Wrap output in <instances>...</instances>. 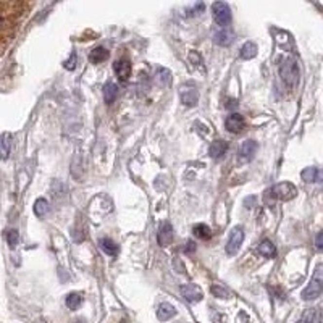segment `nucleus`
Segmentation results:
<instances>
[{
  "mask_svg": "<svg viewBox=\"0 0 323 323\" xmlns=\"http://www.w3.org/2000/svg\"><path fill=\"white\" fill-rule=\"evenodd\" d=\"M297 196V188L294 184L287 183H278L275 186H271L270 189L265 191L264 199L267 205H273L276 200H291Z\"/></svg>",
  "mask_w": 323,
  "mask_h": 323,
  "instance_id": "1",
  "label": "nucleus"
},
{
  "mask_svg": "<svg viewBox=\"0 0 323 323\" xmlns=\"http://www.w3.org/2000/svg\"><path fill=\"white\" fill-rule=\"evenodd\" d=\"M280 76L289 88H296L301 79L299 63L294 57H286L280 62Z\"/></svg>",
  "mask_w": 323,
  "mask_h": 323,
  "instance_id": "2",
  "label": "nucleus"
},
{
  "mask_svg": "<svg viewBox=\"0 0 323 323\" xmlns=\"http://www.w3.org/2000/svg\"><path fill=\"white\" fill-rule=\"evenodd\" d=\"M322 291H323V271H322V265H319L315 269V273L312 276L310 283L307 285V287L304 291H302V299L304 301H314V299H319L322 296Z\"/></svg>",
  "mask_w": 323,
  "mask_h": 323,
  "instance_id": "3",
  "label": "nucleus"
},
{
  "mask_svg": "<svg viewBox=\"0 0 323 323\" xmlns=\"http://www.w3.org/2000/svg\"><path fill=\"white\" fill-rule=\"evenodd\" d=\"M212 15L215 23L221 28H228L231 24V8L226 2H215L212 5Z\"/></svg>",
  "mask_w": 323,
  "mask_h": 323,
  "instance_id": "4",
  "label": "nucleus"
},
{
  "mask_svg": "<svg viewBox=\"0 0 323 323\" xmlns=\"http://www.w3.org/2000/svg\"><path fill=\"white\" fill-rule=\"evenodd\" d=\"M242 241H244V230H242V226H234L230 233L228 242H226V254H230V255L238 254Z\"/></svg>",
  "mask_w": 323,
  "mask_h": 323,
  "instance_id": "5",
  "label": "nucleus"
},
{
  "mask_svg": "<svg viewBox=\"0 0 323 323\" xmlns=\"http://www.w3.org/2000/svg\"><path fill=\"white\" fill-rule=\"evenodd\" d=\"M179 99L186 107H194L199 102V92L193 84H184L179 89Z\"/></svg>",
  "mask_w": 323,
  "mask_h": 323,
  "instance_id": "6",
  "label": "nucleus"
},
{
  "mask_svg": "<svg viewBox=\"0 0 323 323\" xmlns=\"http://www.w3.org/2000/svg\"><path fill=\"white\" fill-rule=\"evenodd\" d=\"M257 149H259V145H257L255 141H244V143L241 144V147L238 150V160L239 163H247V162H251L252 159L255 157L257 154Z\"/></svg>",
  "mask_w": 323,
  "mask_h": 323,
  "instance_id": "7",
  "label": "nucleus"
},
{
  "mask_svg": "<svg viewBox=\"0 0 323 323\" xmlns=\"http://www.w3.org/2000/svg\"><path fill=\"white\" fill-rule=\"evenodd\" d=\"M225 128L228 129L230 133L238 134V133H241V131L246 128V120L239 113H231L230 117L226 118V121H225Z\"/></svg>",
  "mask_w": 323,
  "mask_h": 323,
  "instance_id": "8",
  "label": "nucleus"
},
{
  "mask_svg": "<svg viewBox=\"0 0 323 323\" xmlns=\"http://www.w3.org/2000/svg\"><path fill=\"white\" fill-rule=\"evenodd\" d=\"M179 291H181V294H183V297L188 302H199L202 297H204L200 287L197 285H191V283H188V285H183Z\"/></svg>",
  "mask_w": 323,
  "mask_h": 323,
  "instance_id": "9",
  "label": "nucleus"
},
{
  "mask_svg": "<svg viewBox=\"0 0 323 323\" xmlns=\"http://www.w3.org/2000/svg\"><path fill=\"white\" fill-rule=\"evenodd\" d=\"M173 238H175V234H173V226H171V225L168 223V221L162 223L160 230H159V233H157V241H159V244H160L162 247L170 246L171 242H173Z\"/></svg>",
  "mask_w": 323,
  "mask_h": 323,
  "instance_id": "10",
  "label": "nucleus"
},
{
  "mask_svg": "<svg viewBox=\"0 0 323 323\" xmlns=\"http://www.w3.org/2000/svg\"><path fill=\"white\" fill-rule=\"evenodd\" d=\"M226 152H228V143H226V141H223V139H216V141H214V143L210 144L209 154H210V157H212V159L218 160V159L223 157V155H225Z\"/></svg>",
  "mask_w": 323,
  "mask_h": 323,
  "instance_id": "11",
  "label": "nucleus"
},
{
  "mask_svg": "<svg viewBox=\"0 0 323 323\" xmlns=\"http://www.w3.org/2000/svg\"><path fill=\"white\" fill-rule=\"evenodd\" d=\"M115 73L120 78V81H128V78L131 76V62L126 58H121L118 62H115Z\"/></svg>",
  "mask_w": 323,
  "mask_h": 323,
  "instance_id": "12",
  "label": "nucleus"
},
{
  "mask_svg": "<svg viewBox=\"0 0 323 323\" xmlns=\"http://www.w3.org/2000/svg\"><path fill=\"white\" fill-rule=\"evenodd\" d=\"M233 37H234V34H233L231 29L221 28L214 34V42L221 45V47H226V45H230L231 42H233Z\"/></svg>",
  "mask_w": 323,
  "mask_h": 323,
  "instance_id": "13",
  "label": "nucleus"
},
{
  "mask_svg": "<svg viewBox=\"0 0 323 323\" xmlns=\"http://www.w3.org/2000/svg\"><path fill=\"white\" fill-rule=\"evenodd\" d=\"M297 323H322V312L319 307L305 309Z\"/></svg>",
  "mask_w": 323,
  "mask_h": 323,
  "instance_id": "14",
  "label": "nucleus"
},
{
  "mask_svg": "<svg viewBox=\"0 0 323 323\" xmlns=\"http://www.w3.org/2000/svg\"><path fill=\"white\" fill-rule=\"evenodd\" d=\"M257 252L262 255V257H267V259H273L276 255V247L275 244L271 242L270 239H264L257 247Z\"/></svg>",
  "mask_w": 323,
  "mask_h": 323,
  "instance_id": "15",
  "label": "nucleus"
},
{
  "mask_svg": "<svg viewBox=\"0 0 323 323\" xmlns=\"http://www.w3.org/2000/svg\"><path fill=\"white\" fill-rule=\"evenodd\" d=\"M175 315H176V309L171 304H168V302H162V304L159 305V310H157L159 320L166 322V320L173 319Z\"/></svg>",
  "mask_w": 323,
  "mask_h": 323,
  "instance_id": "16",
  "label": "nucleus"
},
{
  "mask_svg": "<svg viewBox=\"0 0 323 323\" xmlns=\"http://www.w3.org/2000/svg\"><path fill=\"white\" fill-rule=\"evenodd\" d=\"M10 150H12V134L3 133L0 136V159L7 160L10 155Z\"/></svg>",
  "mask_w": 323,
  "mask_h": 323,
  "instance_id": "17",
  "label": "nucleus"
},
{
  "mask_svg": "<svg viewBox=\"0 0 323 323\" xmlns=\"http://www.w3.org/2000/svg\"><path fill=\"white\" fill-rule=\"evenodd\" d=\"M154 78H155V83H157L159 86H162V88H166V86L171 84V73L166 68L159 67L157 70H155Z\"/></svg>",
  "mask_w": 323,
  "mask_h": 323,
  "instance_id": "18",
  "label": "nucleus"
},
{
  "mask_svg": "<svg viewBox=\"0 0 323 323\" xmlns=\"http://www.w3.org/2000/svg\"><path fill=\"white\" fill-rule=\"evenodd\" d=\"M117 95H118V86L115 84V83H108L104 86V100H105V104H113L115 102V99H117Z\"/></svg>",
  "mask_w": 323,
  "mask_h": 323,
  "instance_id": "19",
  "label": "nucleus"
},
{
  "mask_svg": "<svg viewBox=\"0 0 323 323\" xmlns=\"http://www.w3.org/2000/svg\"><path fill=\"white\" fill-rule=\"evenodd\" d=\"M108 50L105 49V47H95L92 52L89 54V62L90 63H102V62H105V60L108 58Z\"/></svg>",
  "mask_w": 323,
  "mask_h": 323,
  "instance_id": "20",
  "label": "nucleus"
},
{
  "mask_svg": "<svg viewBox=\"0 0 323 323\" xmlns=\"http://www.w3.org/2000/svg\"><path fill=\"white\" fill-rule=\"evenodd\" d=\"M302 179L307 181V183H319L322 179V173L320 170L317 168V166H309V168H305L302 171Z\"/></svg>",
  "mask_w": 323,
  "mask_h": 323,
  "instance_id": "21",
  "label": "nucleus"
},
{
  "mask_svg": "<svg viewBox=\"0 0 323 323\" xmlns=\"http://www.w3.org/2000/svg\"><path fill=\"white\" fill-rule=\"evenodd\" d=\"M275 36H276V42L281 49L285 50H292L294 49V44H292V39L289 37V34L287 33H283V31H275Z\"/></svg>",
  "mask_w": 323,
  "mask_h": 323,
  "instance_id": "22",
  "label": "nucleus"
},
{
  "mask_svg": "<svg viewBox=\"0 0 323 323\" xmlns=\"http://www.w3.org/2000/svg\"><path fill=\"white\" fill-rule=\"evenodd\" d=\"M239 55H241L242 60H251V58H254L255 55H257V45L249 40V42H246V44L241 47Z\"/></svg>",
  "mask_w": 323,
  "mask_h": 323,
  "instance_id": "23",
  "label": "nucleus"
},
{
  "mask_svg": "<svg viewBox=\"0 0 323 323\" xmlns=\"http://www.w3.org/2000/svg\"><path fill=\"white\" fill-rule=\"evenodd\" d=\"M65 302H67V307L70 310H78L81 304H83V294H79V292H70Z\"/></svg>",
  "mask_w": 323,
  "mask_h": 323,
  "instance_id": "24",
  "label": "nucleus"
},
{
  "mask_svg": "<svg viewBox=\"0 0 323 323\" xmlns=\"http://www.w3.org/2000/svg\"><path fill=\"white\" fill-rule=\"evenodd\" d=\"M99 246H100V249H102L105 254H108V255H117V254H118V246L115 244V242L110 239V238L100 239V241H99Z\"/></svg>",
  "mask_w": 323,
  "mask_h": 323,
  "instance_id": "25",
  "label": "nucleus"
},
{
  "mask_svg": "<svg viewBox=\"0 0 323 323\" xmlns=\"http://www.w3.org/2000/svg\"><path fill=\"white\" fill-rule=\"evenodd\" d=\"M193 233H194L196 238H199V239H202V241L210 239V236H212V233H210V228H209V226H207V225H204V223H197V225H194Z\"/></svg>",
  "mask_w": 323,
  "mask_h": 323,
  "instance_id": "26",
  "label": "nucleus"
},
{
  "mask_svg": "<svg viewBox=\"0 0 323 323\" xmlns=\"http://www.w3.org/2000/svg\"><path fill=\"white\" fill-rule=\"evenodd\" d=\"M49 212V202L45 199H37L36 204H34V214H36L39 218H42V216L47 215Z\"/></svg>",
  "mask_w": 323,
  "mask_h": 323,
  "instance_id": "27",
  "label": "nucleus"
},
{
  "mask_svg": "<svg viewBox=\"0 0 323 323\" xmlns=\"http://www.w3.org/2000/svg\"><path fill=\"white\" fill-rule=\"evenodd\" d=\"M210 291L215 297H221V299H228L230 297V291L221 285H214L210 287Z\"/></svg>",
  "mask_w": 323,
  "mask_h": 323,
  "instance_id": "28",
  "label": "nucleus"
},
{
  "mask_svg": "<svg viewBox=\"0 0 323 323\" xmlns=\"http://www.w3.org/2000/svg\"><path fill=\"white\" fill-rule=\"evenodd\" d=\"M18 241H19L18 231H17V230H12V231H8V244L12 246V247H15V246L18 244Z\"/></svg>",
  "mask_w": 323,
  "mask_h": 323,
  "instance_id": "29",
  "label": "nucleus"
},
{
  "mask_svg": "<svg viewBox=\"0 0 323 323\" xmlns=\"http://www.w3.org/2000/svg\"><path fill=\"white\" fill-rule=\"evenodd\" d=\"M76 62H78L76 54H72V57H70L68 62H65V68H67V70H74V67H76Z\"/></svg>",
  "mask_w": 323,
  "mask_h": 323,
  "instance_id": "30",
  "label": "nucleus"
},
{
  "mask_svg": "<svg viewBox=\"0 0 323 323\" xmlns=\"http://www.w3.org/2000/svg\"><path fill=\"white\" fill-rule=\"evenodd\" d=\"M315 246H317V249H319V251H320L322 247H323V233H322V231H320L319 234H317V239H315Z\"/></svg>",
  "mask_w": 323,
  "mask_h": 323,
  "instance_id": "31",
  "label": "nucleus"
},
{
  "mask_svg": "<svg viewBox=\"0 0 323 323\" xmlns=\"http://www.w3.org/2000/svg\"><path fill=\"white\" fill-rule=\"evenodd\" d=\"M184 251L188 252V254H191V252H194L196 251V244L193 241H189L188 244H186V247H184Z\"/></svg>",
  "mask_w": 323,
  "mask_h": 323,
  "instance_id": "32",
  "label": "nucleus"
},
{
  "mask_svg": "<svg viewBox=\"0 0 323 323\" xmlns=\"http://www.w3.org/2000/svg\"><path fill=\"white\" fill-rule=\"evenodd\" d=\"M3 24H5V18H3V15L0 13V29L3 28Z\"/></svg>",
  "mask_w": 323,
  "mask_h": 323,
  "instance_id": "33",
  "label": "nucleus"
},
{
  "mask_svg": "<svg viewBox=\"0 0 323 323\" xmlns=\"http://www.w3.org/2000/svg\"><path fill=\"white\" fill-rule=\"evenodd\" d=\"M40 323H45V322H40Z\"/></svg>",
  "mask_w": 323,
  "mask_h": 323,
  "instance_id": "34",
  "label": "nucleus"
},
{
  "mask_svg": "<svg viewBox=\"0 0 323 323\" xmlns=\"http://www.w3.org/2000/svg\"><path fill=\"white\" fill-rule=\"evenodd\" d=\"M123 323H125V322H123Z\"/></svg>",
  "mask_w": 323,
  "mask_h": 323,
  "instance_id": "35",
  "label": "nucleus"
}]
</instances>
